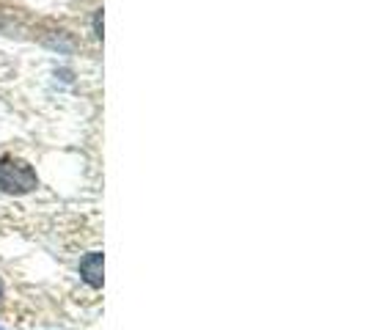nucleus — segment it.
I'll return each instance as SVG.
<instances>
[{
  "label": "nucleus",
  "instance_id": "f257e3e1",
  "mask_svg": "<svg viewBox=\"0 0 366 330\" xmlns=\"http://www.w3.org/2000/svg\"><path fill=\"white\" fill-rule=\"evenodd\" d=\"M39 184L36 171L22 160H14V157H6L0 163V187L6 193H14V196H22V193H31Z\"/></svg>",
  "mask_w": 366,
  "mask_h": 330
},
{
  "label": "nucleus",
  "instance_id": "f03ea898",
  "mask_svg": "<svg viewBox=\"0 0 366 330\" xmlns=\"http://www.w3.org/2000/svg\"><path fill=\"white\" fill-rule=\"evenodd\" d=\"M80 273L83 281L92 286H102V254H89L80 261Z\"/></svg>",
  "mask_w": 366,
  "mask_h": 330
},
{
  "label": "nucleus",
  "instance_id": "7ed1b4c3",
  "mask_svg": "<svg viewBox=\"0 0 366 330\" xmlns=\"http://www.w3.org/2000/svg\"><path fill=\"white\" fill-rule=\"evenodd\" d=\"M94 28H97V36H102V11H97V17H94Z\"/></svg>",
  "mask_w": 366,
  "mask_h": 330
},
{
  "label": "nucleus",
  "instance_id": "20e7f679",
  "mask_svg": "<svg viewBox=\"0 0 366 330\" xmlns=\"http://www.w3.org/2000/svg\"><path fill=\"white\" fill-rule=\"evenodd\" d=\"M0 292H3V284H0Z\"/></svg>",
  "mask_w": 366,
  "mask_h": 330
}]
</instances>
